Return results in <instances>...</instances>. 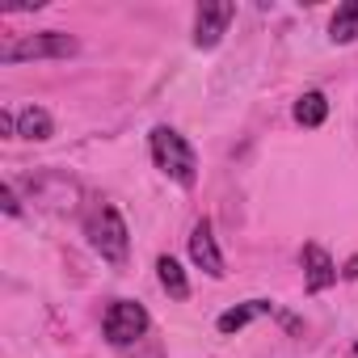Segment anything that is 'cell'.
I'll list each match as a JSON object with an SVG mask.
<instances>
[{
    "instance_id": "cell-1",
    "label": "cell",
    "mask_w": 358,
    "mask_h": 358,
    "mask_svg": "<svg viewBox=\"0 0 358 358\" xmlns=\"http://www.w3.org/2000/svg\"><path fill=\"white\" fill-rule=\"evenodd\" d=\"M152 160L164 177H173L182 190H190L199 182V156L190 148V139L173 127H152Z\"/></svg>"
},
{
    "instance_id": "cell-2",
    "label": "cell",
    "mask_w": 358,
    "mask_h": 358,
    "mask_svg": "<svg viewBox=\"0 0 358 358\" xmlns=\"http://www.w3.org/2000/svg\"><path fill=\"white\" fill-rule=\"evenodd\" d=\"M89 245L110 262V266H122L127 253H131V232H127V220L118 215V207H97L93 220H89Z\"/></svg>"
},
{
    "instance_id": "cell-3",
    "label": "cell",
    "mask_w": 358,
    "mask_h": 358,
    "mask_svg": "<svg viewBox=\"0 0 358 358\" xmlns=\"http://www.w3.org/2000/svg\"><path fill=\"white\" fill-rule=\"evenodd\" d=\"M76 55V38L64 30H43V34H26L17 43H9L0 51V64H26V59H68Z\"/></svg>"
},
{
    "instance_id": "cell-4",
    "label": "cell",
    "mask_w": 358,
    "mask_h": 358,
    "mask_svg": "<svg viewBox=\"0 0 358 358\" xmlns=\"http://www.w3.org/2000/svg\"><path fill=\"white\" fill-rule=\"evenodd\" d=\"M148 308L143 303H135V299H114L110 308H106V320H101V333H106V341L110 345H131L135 337H143L148 333Z\"/></svg>"
},
{
    "instance_id": "cell-5",
    "label": "cell",
    "mask_w": 358,
    "mask_h": 358,
    "mask_svg": "<svg viewBox=\"0 0 358 358\" xmlns=\"http://www.w3.org/2000/svg\"><path fill=\"white\" fill-rule=\"evenodd\" d=\"M232 17H236V5H232V0L199 5V13H194V47H199V51L220 47L224 34H228V26H232Z\"/></svg>"
},
{
    "instance_id": "cell-6",
    "label": "cell",
    "mask_w": 358,
    "mask_h": 358,
    "mask_svg": "<svg viewBox=\"0 0 358 358\" xmlns=\"http://www.w3.org/2000/svg\"><path fill=\"white\" fill-rule=\"evenodd\" d=\"M190 257H194V266H199L207 278H224V274H228V270H224V253H220L215 232H211L207 220H199L194 232H190Z\"/></svg>"
},
{
    "instance_id": "cell-7",
    "label": "cell",
    "mask_w": 358,
    "mask_h": 358,
    "mask_svg": "<svg viewBox=\"0 0 358 358\" xmlns=\"http://www.w3.org/2000/svg\"><path fill=\"white\" fill-rule=\"evenodd\" d=\"M299 262H303V282H308V291H329V287L337 282V266H333V257H329L320 245H303Z\"/></svg>"
},
{
    "instance_id": "cell-8",
    "label": "cell",
    "mask_w": 358,
    "mask_h": 358,
    "mask_svg": "<svg viewBox=\"0 0 358 358\" xmlns=\"http://www.w3.org/2000/svg\"><path fill=\"white\" fill-rule=\"evenodd\" d=\"M51 135H55V118H51L43 106H26V110L17 114V139L43 143V139H51Z\"/></svg>"
},
{
    "instance_id": "cell-9",
    "label": "cell",
    "mask_w": 358,
    "mask_h": 358,
    "mask_svg": "<svg viewBox=\"0 0 358 358\" xmlns=\"http://www.w3.org/2000/svg\"><path fill=\"white\" fill-rule=\"evenodd\" d=\"M266 312H274V303L270 299H249V303H236V308H228L215 324H220V333H236V329H245V324H253L257 316H266Z\"/></svg>"
},
{
    "instance_id": "cell-10",
    "label": "cell",
    "mask_w": 358,
    "mask_h": 358,
    "mask_svg": "<svg viewBox=\"0 0 358 358\" xmlns=\"http://www.w3.org/2000/svg\"><path fill=\"white\" fill-rule=\"evenodd\" d=\"M156 278H160L169 299H190V278H186V270L177 266L173 257H156Z\"/></svg>"
},
{
    "instance_id": "cell-11",
    "label": "cell",
    "mask_w": 358,
    "mask_h": 358,
    "mask_svg": "<svg viewBox=\"0 0 358 358\" xmlns=\"http://www.w3.org/2000/svg\"><path fill=\"white\" fill-rule=\"evenodd\" d=\"M329 38H333V43H354V38H358V0H345V5L333 13Z\"/></svg>"
},
{
    "instance_id": "cell-12",
    "label": "cell",
    "mask_w": 358,
    "mask_h": 358,
    "mask_svg": "<svg viewBox=\"0 0 358 358\" xmlns=\"http://www.w3.org/2000/svg\"><path fill=\"white\" fill-rule=\"evenodd\" d=\"M324 118H329V101H324V93L312 89V93H303V97L295 101V122H299V127H320Z\"/></svg>"
},
{
    "instance_id": "cell-13",
    "label": "cell",
    "mask_w": 358,
    "mask_h": 358,
    "mask_svg": "<svg viewBox=\"0 0 358 358\" xmlns=\"http://www.w3.org/2000/svg\"><path fill=\"white\" fill-rule=\"evenodd\" d=\"M0 135H5V139H17V114H13V110H0Z\"/></svg>"
},
{
    "instance_id": "cell-14",
    "label": "cell",
    "mask_w": 358,
    "mask_h": 358,
    "mask_svg": "<svg viewBox=\"0 0 358 358\" xmlns=\"http://www.w3.org/2000/svg\"><path fill=\"white\" fill-rule=\"evenodd\" d=\"M0 203H5V215H22V203H17V190L13 186L0 190Z\"/></svg>"
},
{
    "instance_id": "cell-15",
    "label": "cell",
    "mask_w": 358,
    "mask_h": 358,
    "mask_svg": "<svg viewBox=\"0 0 358 358\" xmlns=\"http://www.w3.org/2000/svg\"><path fill=\"white\" fill-rule=\"evenodd\" d=\"M341 274H345V278H358V257H350V262H345V270H341Z\"/></svg>"
}]
</instances>
